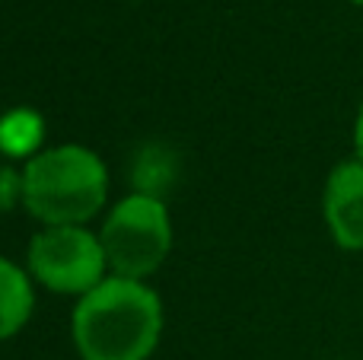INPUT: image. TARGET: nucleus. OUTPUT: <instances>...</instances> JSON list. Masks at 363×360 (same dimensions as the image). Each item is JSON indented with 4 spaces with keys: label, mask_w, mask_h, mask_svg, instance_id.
<instances>
[{
    "label": "nucleus",
    "mask_w": 363,
    "mask_h": 360,
    "mask_svg": "<svg viewBox=\"0 0 363 360\" xmlns=\"http://www.w3.org/2000/svg\"><path fill=\"white\" fill-rule=\"evenodd\" d=\"M70 335L83 360H150L163 335V300L147 281L108 274L77 300Z\"/></svg>",
    "instance_id": "nucleus-1"
},
{
    "label": "nucleus",
    "mask_w": 363,
    "mask_h": 360,
    "mask_svg": "<svg viewBox=\"0 0 363 360\" xmlns=\"http://www.w3.org/2000/svg\"><path fill=\"white\" fill-rule=\"evenodd\" d=\"M106 201L108 169L89 147H45L23 163V208L42 227H86Z\"/></svg>",
    "instance_id": "nucleus-2"
},
{
    "label": "nucleus",
    "mask_w": 363,
    "mask_h": 360,
    "mask_svg": "<svg viewBox=\"0 0 363 360\" xmlns=\"http://www.w3.org/2000/svg\"><path fill=\"white\" fill-rule=\"evenodd\" d=\"M108 271L118 278L147 281L172 249V217L163 198L131 191L112 204L99 227Z\"/></svg>",
    "instance_id": "nucleus-3"
},
{
    "label": "nucleus",
    "mask_w": 363,
    "mask_h": 360,
    "mask_svg": "<svg viewBox=\"0 0 363 360\" xmlns=\"http://www.w3.org/2000/svg\"><path fill=\"white\" fill-rule=\"evenodd\" d=\"M26 271L51 293L86 297L108 278V259L99 230L89 227H42L29 240Z\"/></svg>",
    "instance_id": "nucleus-4"
},
{
    "label": "nucleus",
    "mask_w": 363,
    "mask_h": 360,
    "mask_svg": "<svg viewBox=\"0 0 363 360\" xmlns=\"http://www.w3.org/2000/svg\"><path fill=\"white\" fill-rule=\"evenodd\" d=\"M328 236L345 252H363V159L347 157L332 166L322 189Z\"/></svg>",
    "instance_id": "nucleus-5"
},
{
    "label": "nucleus",
    "mask_w": 363,
    "mask_h": 360,
    "mask_svg": "<svg viewBox=\"0 0 363 360\" xmlns=\"http://www.w3.org/2000/svg\"><path fill=\"white\" fill-rule=\"evenodd\" d=\"M35 310V291L26 268L0 255V342L19 335Z\"/></svg>",
    "instance_id": "nucleus-6"
},
{
    "label": "nucleus",
    "mask_w": 363,
    "mask_h": 360,
    "mask_svg": "<svg viewBox=\"0 0 363 360\" xmlns=\"http://www.w3.org/2000/svg\"><path fill=\"white\" fill-rule=\"evenodd\" d=\"M45 150V118L35 108H10L0 115V153L10 159L29 163L32 157Z\"/></svg>",
    "instance_id": "nucleus-7"
},
{
    "label": "nucleus",
    "mask_w": 363,
    "mask_h": 360,
    "mask_svg": "<svg viewBox=\"0 0 363 360\" xmlns=\"http://www.w3.org/2000/svg\"><path fill=\"white\" fill-rule=\"evenodd\" d=\"M176 176H179L176 150L150 144L134 159V191H140V195L163 198V191L176 182Z\"/></svg>",
    "instance_id": "nucleus-8"
},
{
    "label": "nucleus",
    "mask_w": 363,
    "mask_h": 360,
    "mask_svg": "<svg viewBox=\"0 0 363 360\" xmlns=\"http://www.w3.org/2000/svg\"><path fill=\"white\" fill-rule=\"evenodd\" d=\"M23 204V169L0 159V217Z\"/></svg>",
    "instance_id": "nucleus-9"
},
{
    "label": "nucleus",
    "mask_w": 363,
    "mask_h": 360,
    "mask_svg": "<svg viewBox=\"0 0 363 360\" xmlns=\"http://www.w3.org/2000/svg\"><path fill=\"white\" fill-rule=\"evenodd\" d=\"M354 157L363 159V99L357 108V118H354Z\"/></svg>",
    "instance_id": "nucleus-10"
},
{
    "label": "nucleus",
    "mask_w": 363,
    "mask_h": 360,
    "mask_svg": "<svg viewBox=\"0 0 363 360\" xmlns=\"http://www.w3.org/2000/svg\"><path fill=\"white\" fill-rule=\"evenodd\" d=\"M347 4H354V6H363V0H347Z\"/></svg>",
    "instance_id": "nucleus-11"
}]
</instances>
